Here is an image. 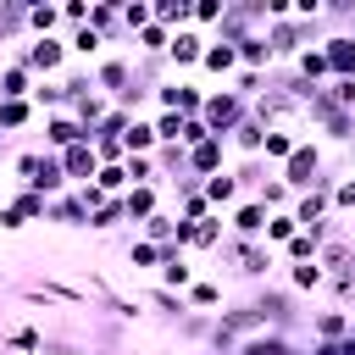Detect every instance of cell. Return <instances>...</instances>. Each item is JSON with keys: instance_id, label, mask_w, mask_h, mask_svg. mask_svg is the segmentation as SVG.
Listing matches in <instances>:
<instances>
[{"instance_id": "1", "label": "cell", "mask_w": 355, "mask_h": 355, "mask_svg": "<svg viewBox=\"0 0 355 355\" xmlns=\"http://www.w3.org/2000/svg\"><path fill=\"white\" fill-rule=\"evenodd\" d=\"M216 261H222V266H233V272H239V277H250V283H266V277H272V266H277V250H272V244H261V239H222Z\"/></svg>"}, {"instance_id": "18", "label": "cell", "mask_w": 355, "mask_h": 355, "mask_svg": "<svg viewBox=\"0 0 355 355\" xmlns=\"http://www.w3.org/2000/svg\"><path fill=\"white\" fill-rule=\"evenodd\" d=\"M327 216H333V194H327V189L294 194V222H300V227H322Z\"/></svg>"}, {"instance_id": "37", "label": "cell", "mask_w": 355, "mask_h": 355, "mask_svg": "<svg viewBox=\"0 0 355 355\" xmlns=\"http://www.w3.org/2000/svg\"><path fill=\"white\" fill-rule=\"evenodd\" d=\"M0 33H6V44L28 39V0H0Z\"/></svg>"}, {"instance_id": "16", "label": "cell", "mask_w": 355, "mask_h": 355, "mask_svg": "<svg viewBox=\"0 0 355 355\" xmlns=\"http://www.w3.org/2000/svg\"><path fill=\"white\" fill-rule=\"evenodd\" d=\"M261 233H266V211L255 200H239L227 211V239H261Z\"/></svg>"}, {"instance_id": "24", "label": "cell", "mask_w": 355, "mask_h": 355, "mask_svg": "<svg viewBox=\"0 0 355 355\" xmlns=\"http://www.w3.org/2000/svg\"><path fill=\"white\" fill-rule=\"evenodd\" d=\"M305 133H322L333 144H349L355 139V111H322L316 122H305Z\"/></svg>"}, {"instance_id": "56", "label": "cell", "mask_w": 355, "mask_h": 355, "mask_svg": "<svg viewBox=\"0 0 355 355\" xmlns=\"http://www.w3.org/2000/svg\"><path fill=\"white\" fill-rule=\"evenodd\" d=\"M0 150H6V139H0Z\"/></svg>"}, {"instance_id": "44", "label": "cell", "mask_w": 355, "mask_h": 355, "mask_svg": "<svg viewBox=\"0 0 355 355\" xmlns=\"http://www.w3.org/2000/svg\"><path fill=\"white\" fill-rule=\"evenodd\" d=\"M288 288H294V294H316V288H327V272H322L316 261H305V266H288Z\"/></svg>"}, {"instance_id": "34", "label": "cell", "mask_w": 355, "mask_h": 355, "mask_svg": "<svg viewBox=\"0 0 355 355\" xmlns=\"http://www.w3.org/2000/svg\"><path fill=\"white\" fill-rule=\"evenodd\" d=\"M255 205H261L266 216H277V211H294V194H288V183H283V178L272 172V178H266V183L255 189Z\"/></svg>"}, {"instance_id": "3", "label": "cell", "mask_w": 355, "mask_h": 355, "mask_svg": "<svg viewBox=\"0 0 355 355\" xmlns=\"http://www.w3.org/2000/svg\"><path fill=\"white\" fill-rule=\"evenodd\" d=\"M11 61H22L33 78H61V67H67V39H61V33H50V39H22Z\"/></svg>"}, {"instance_id": "57", "label": "cell", "mask_w": 355, "mask_h": 355, "mask_svg": "<svg viewBox=\"0 0 355 355\" xmlns=\"http://www.w3.org/2000/svg\"><path fill=\"white\" fill-rule=\"evenodd\" d=\"M349 216H355V211H349Z\"/></svg>"}, {"instance_id": "31", "label": "cell", "mask_w": 355, "mask_h": 355, "mask_svg": "<svg viewBox=\"0 0 355 355\" xmlns=\"http://www.w3.org/2000/svg\"><path fill=\"white\" fill-rule=\"evenodd\" d=\"M288 67H294V72H300V78H305L311 89H322V83L333 78V72H327V55H322V44H311V50H300V55H294Z\"/></svg>"}, {"instance_id": "13", "label": "cell", "mask_w": 355, "mask_h": 355, "mask_svg": "<svg viewBox=\"0 0 355 355\" xmlns=\"http://www.w3.org/2000/svg\"><path fill=\"white\" fill-rule=\"evenodd\" d=\"M322 55H327V72L333 78H355V33L349 28L322 33Z\"/></svg>"}, {"instance_id": "53", "label": "cell", "mask_w": 355, "mask_h": 355, "mask_svg": "<svg viewBox=\"0 0 355 355\" xmlns=\"http://www.w3.org/2000/svg\"><path fill=\"white\" fill-rule=\"evenodd\" d=\"M183 355H211V349H183Z\"/></svg>"}, {"instance_id": "52", "label": "cell", "mask_w": 355, "mask_h": 355, "mask_svg": "<svg viewBox=\"0 0 355 355\" xmlns=\"http://www.w3.org/2000/svg\"><path fill=\"white\" fill-rule=\"evenodd\" d=\"M311 355H338V344H316V338H311Z\"/></svg>"}, {"instance_id": "45", "label": "cell", "mask_w": 355, "mask_h": 355, "mask_svg": "<svg viewBox=\"0 0 355 355\" xmlns=\"http://www.w3.org/2000/svg\"><path fill=\"white\" fill-rule=\"evenodd\" d=\"M227 89H233V94H239V100L250 105V100H261V89H266V72H250V67H239Z\"/></svg>"}, {"instance_id": "10", "label": "cell", "mask_w": 355, "mask_h": 355, "mask_svg": "<svg viewBox=\"0 0 355 355\" xmlns=\"http://www.w3.org/2000/svg\"><path fill=\"white\" fill-rule=\"evenodd\" d=\"M200 272H194V261H189V250H178V244H166L161 250V266H155V283L161 288H172V294H183L189 283H194Z\"/></svg>"}, {"instance_id": "50", "label": "cell", "mask_w": 355, "mask_h": 355, "mask_svg": "<svg viewBox=\"0 0 355 355\" xmlns=\"http://www.w3.org/2000/svg\"><path fill=\"white\" fill-rule=\"evenodd\" d=\"M122 28H128V44H133V33L150 28V0H128L122 6Z\"/></svg>"}, {"instance_id": "41", "label": "cell", "mask_w": 355, "mask_h": 355, "mask_svg": "<svg viewBox=\"0 0 355 355\" xmlns=\"http://www.w3.org/2000/svg\"><path fill=\"white\" fill-rule=\"evenodd\" d=\"M6 349H11V355H39V349H44V327H33V322L11 327V333H6Z\"/></svg>"}, {"instance_id": "26", "label": "cell", "mask_w": 355, "mask_h": 355, "mask_svg": "<svg viewBox=\"0 0 355 355\" xmlns=\"http://www.w3.org/2000/svg\"><path fill=\"white\" fill-rule=\"evenodd\" d=\"M227 172H233L239 194H244V200H255V189H261V183H266V178H272L277 166H266L261 155H244V161H239V166H227Z\"/></svg>"}, {"instance_id": "51", "label": "cell", "mask_w": 355, "mask_h": 355, "mask_svg": "<svg viewBox=\"0 0 355 355\" xmlns=\"http://www.w3.org/2000/svg\"><path fill=\"white\" fill-rule=\"evenodd\" d=\"M39 166H44V150H22V155L11 161V172H17V183H22V189L39 178Z\"/></svg>"}, {"instance_id": "27", "label": "cell", "mask_w": 355, "mask_h": 355, "mask_svg": "<svg viewBox=\"0 0 355 355\" xmlns=\"http://www.w3.org/2000/svg\"><path fill=\"white\" fill-rule=\"evenodd\" d=\"M200 194H205V205L211 211H233L244 194H239V183H233V172H216V178H205L200 183Z\"/></svg>"}, {"instance_id": "9", "label": "cell", "mask_w": 355, "mask_h": 355, "mask_svg": "<svg viewBox=\"0 0 355 355\" xmlns=\"http://www.w3.org/2000/svg\"><path fill=\"white\" fill-rule=\"evenodd\" d=\"M216 172H227V139H200L194 150H189V178L194 183H205V178H216Z\"/></svg>"}, {"instance_id": "7", "label": "cell", "mask_w": 355, "mask_h": 355, "mask_svg": "<svg viewBox=\"0 0 355 355\" xmlns=\"http://www.w3.org/2000/svg\"><path fill=\"white\" fill-rule=\"evenodd\" d=\"M89 78H94V89H100L105 100H116V94L133 83V50H111V55H100V61L89 67Z\"/></svg>"}, {"instance_id": "40", "label": "cell", "mask_w": 355, "mask_h": 355, "mask_svg": "<svg viewBox=\"0 0 355 355\" xmlns=\"http://www.w3.org/2000/svg\"><path fill=\"white\" fill-rule=\"evenodd\" d=\"M6 211L28 227V222H44V200L39 194H28V189H17V194H6Z\"/></svg>"}, {"instance_id": "25", "label": "cell", "mask_w": 355, "mask_h": 355, "mask_svg": "<svg viewBox=\"0 0 355 355\" xmlns=\"http://www.w3.org/2000/svg\"><path fill=\"white\" fill-rule=\"evenodd\" d=\"M300 133H305V128H266V144H261V161H266V166H283V161L294 155V144H300Z\"/></svg>"}, {"instance_id": "29", "label": "cell", "mask_w": 355, "mask_h": 355, "mask_svg": "<svg viewBox=\"0 0 355 355\" xmlns=\"http://www.w3.org/2000/svg\"><path fill=\"white\" fill-rule=\"evenodd\" d=\"M133 233H139V239H150V244H155V250H166V244H172V239H178V216H172V211H166V205H161V211H155V216H144V222H139V227H133Z\"/></svg>"}, {"instance_id": "43", "label": "cell", "mask_w": 355, "mask_h": 355, "mask_svg": "<svg viewBox=\"0 0 355 355\" xmlns=\"http://www.w3.org/2000/svg\"><path fill=\"white\" fill-rule=\"evenodd\" d=\"M300 233V222H294V211H277V216H266V233H261V244H272V250H283L288 239Z\"/></svg>"}, {"instance_id": "32", "label": "cell", "mask_w": 355, "mask_h": 355, "mask_svg": "<svg viewBox=\"0 0 355 355\" xmlns=\"http://www.w3.org/2000/svg\"><path fill=\"white\" fill-rule=\"evenodd\" d=\"M122 150H128V155H155V150H161V144H155V122H150V116H133L128 133H122Z\"/></svg>"}, {"instance_id": "36", "label": "cell", "mask_w": 355, "mask_h": 355, "mask_svg": "<svg viewBox=\"0 0 355 355\" xmlns=\"http://www.w3.org/2000/svg\"><path fill=\"white\" fill-rule=\"evenodd\" d=\"M211 322H216V316H200V311H189L183 322H172V338H183L189 349H205V338H211Z\"/></svg>"}, {"instance_id": "20", "label": "cell", "mask_w": 355, "mask_h": 355, "mask_svg": "<svg viewBox=\"0 0 355 355\" xmlns=\"http://www.w3.org/2000/svg\"><path fill=\"white\" fill-rule=\"evenodd\" d=\"M61 39H67V61L78 55V61H89V67H94L100 55H111V44H105L94 28H72V33H61Z\"/></svg>"}, {"instance_id": "55", "label": "cell", "mask_w": 355, "mask_h": 355, "mask_svg": "<svg viewBox=\"0 0 355 355\" xmlns=\"http://www.w3.org/2000/svg\"><path fill=\"white\" fill-rule=\"evenodd\" d=\"M0 283H6V266H0Z\"/></svg>"}, {"instance_id": "30", "label": "cell", "mask_w": 355, "mask_h": 355, "mask_svg": "<svg viewBox=\"0 0 355 355\" xmlns=\"http://www.w3.org/2000/svg\"><path fill=\"white\" fill-rule=\"evenodd\" d=\"M33 94V72L22 61H0V100H28Z\"/></svg>"}, {"instance_id": "47", "label": "cell", "mask_w": 355, "mask_h": 355, "mask_svg": "<svg viewBox=\"0 0 355 355\" xmlns=\"http://www.w3.org/2000/svg\"><path fill=\"white\" fill-rule=\"evenodd\" d=\"M349 211H355V166L338 172V183H333V216H349Z\"/></svg>"}, {"instance_id": "33", "label": "cell", "mask_w": 355, "mask_h": 355, "mask_svg": "<svg viewBox=\"0 0 355 355\" xmlns=\"http://www.w3.org/2000/svg\"><path fill=\"white\" fill-rule=\"evenodd\" d=\"M261 144H266V128H261L255 116H244V122L227 133V150H239V161H244V155H261Z\"/></svg>"}, {"instance_id": "39", "label": "cell", "mask_w": 355, "mask_h": 355, "mask_svg": "<svg viewBox=\"0 0 355 355\" xmlns=\"http://www.w3.org/2000/svg\"><path fill=\"white\" fill-rule=\"evenodd\" d=\"M150 22H161L166 33L189 28V0H150Z\"/></svg>"}, {"instance_id": "28", "label": "cell", "mask_w": 355, "mask_h": 355, "mask_svg": "<svg viewBox=\"0 0 355 355\" xmlns=\"http://www.w3.org/2000/svg\"><path fill=\"white\" fill-rule=\"evenodd\" d=\"M50 33H61V6L28 0V39H50Z\"/></svg>"}, {"instance_id": "2", "label": "cell", "mask_w": 355, "mask_h": 355, "mask_svg": "<svg viewBox=\"0 0 355 355\" xmlns=\"http://www.w3.org/2000/svg\"><path fill=\"white\" fill-rule=\"evenodd\" d=\"M250 311L261 316V327H266V333H288V338H294V327H300L294 288H272V283H261V288H255V300H250Z\"/></svg>"}, {"instance_id": "5", "label": "cell", "mask_w": 355, "mask_h": 355, "mask_svg": "<svg viewBox=\"0 0 355 355\" xmlns=\"http://www.w3.org/2000/svg\"><path fill=\"white\" fill-rule=\"evenodd\" d=\"M244 116H250V105H244L233 89H205V105H200V122H205V133L227 139V133H233Z\"/></svg>"}, {"instance_id": "23", "label": "cell", "mask_w": 355, "mask_h": 355, "mask_svg": "<svg viewBox=\"0 0 355 355\" xmlns=\"http://www.w3.org/2000/svg\"><path fill=\"white\" fill-rule=\"evenodd\" d=\"M183 300H189V311H200V316H216V305L227 300V288H222L216 277H194V283L183 288Z\"/></svg>"}, {"instance_id": "35", "label": "cell", "mask_w": 355, "mask_h": 355, "mask_svg": "<svg viewBox=\"0 0 355 355\" xmlns=\"http://www.w3.org/2000/svg\"><path fill=\"white\" fill-rule=\"evenodd\" d=\"M122 222H128L122 200H100V205H89V233H122Z\"/></svg>"}, {"instance_id": "54", "label": "cell", "mask_w": 355, "mask_h": 355, "mask_svg": "<svg viewBox=\"0 0 355 355\" xmlns=\"http://www.w3.org/2000/svg\"><path fill=\"white\" fill-rule=\"evenodd\" d=\"M0 205H6V183H0Z\"/></svg>"}, {"instance_id": "48", "label": "cell", "mask_w": 355, "mask_h": 355, "mask_svg": "<svg viewBox=\"0 0 355 355\" xmlns=\"http://www.w3.org/2000/svg\"><path fill=\"white\" fill-rule=\"evenodd\" d=\"M327 294H333V305H338V311H349V316H355V272L327 277Z\"/></svg>"}, {"instance_id": "15", "label": "cell", "mask_w": 355, "mask_h": 355, "mask_svg": "<svg viewBox=\"0 0 355 355\" xmlns=\"http://www.w3.org/2000/svg\"><path fill=\"white\" fill-rule=\"evenodd\" d=\"M44 222H55V227H89V205L67 189V194H55V200H44Z\"/></svg>"}, {"instance_id": "12", "label": "cell", "mask_w": 355, "mask_h": 355, "mask_svg": "<svg viewBox=\"0 0 355 355\" xmlns=\"http://www.w3.org/2000/svg\"><path fill=\"white\" fill-rule=\"evenodd\" d=\"M305 322H311V338H316V344H344V338L355 333V316H349V311H338V305L311 311Z\"/></svg>"}, {"instance_id": "17", "label": "cell", "mask_w": 355, "mask_h": 355, "mask_svg": "<svg viewBox=\"0 0 355 355\" xmlns=\"http://www.w3.org/2000/svg\"><path fill=\"white\" fill-rule=\"evenodd\" d=\"M61 172H67V183H72V189H78V183H94L100 161H94L89 139H83V144H72V150H61Z\"/></svg>"}, {"instance_id": "6", "label": "cell", "mask_w": 355, "mask_h": 355, "mask_svg": "<svg viewBox=\"0 0 355 355\" xmlns=\"http://www.w3.org/2000/svg\"><path fill=\"white\" fill-rule=\"evenodd\" d=\"M316 172H322V144H316L311 133H300V144H294V155L277 166V178L288 183V194H311Z\"/></svg>"}, {"instance_id": "49", "label": "cell", "mask_w": 355, "mask_h": 355, "mask_svg": "<svg viewBox=\"0 0 355 355\" xmlns=\"http://www.w3.org/2000/svg\"><path fill=\"white\" fill-rule=\"evenodd\" d=\"M150 122H155V144H178L183 139V116L178 111H155Z\"/></svg>"}, {"instance_id": "8", "label": "cell", "mask_w": 355, "mask_h": 355, "mask_svg": "<svg viewBox=\"0 0 355 355\" xmlns=\"http://www.w3.org/2000/svg\"><path fill=\"white\" fill-rule=\"evenodd\" d=\"M200 55H205V33H200V28H178V33L166 39V67H172V78L200 72Z\"/></svg>"}, {"instance_id": "46", "label": "cell", "mask_w": 355, "mask_h": 355, "mask_svg": "<svg viewBox=\"0 0 355 355\" xmlns=\"http://www.w3.org/2000/svg\"><path fill=\"white\" fill-rule=\"evenodd\" d=\"M94 189H100L105 200H122V194H128V172H122V161H116V166H100V172H94Z\"/></svg>"}, {"instance_id": "58", "label": "cell", "mask_w": 355, "mask_h": 355, "mask_svg": "<svg viewBox=\"0 0 355 355\" xmlns=\"http://www.w3.org/2000/svg\"><path fill=\"white\" fill-rule=\"evenodd\" d=\"M349 33H355V28H349Z\"/></svg>"}, {"instance_id": "22", "label": "cell", "mask_w": 355, "mask_h": 355, "mask_svg": "<svg viewBox=\"0 0 355 355\" xmlns=\"http://www.w3.org/2000/svg\"><path fill=\"white\" fill-rule=\"evenodd\" d=\"M161 194H166V189H155V183H139V189H128V194H122V211H128V222L139 227L144 216H155V211H161Z\"/></svg>"}, {"instance_id": "21", "label": "cell", "mask_w": 355, "mask_h": 355, "mask_svg": "<svg viewBox=\"0 0 355 355\" xmlns=\"http://www.w3.org/2000/svg\"><path fill=\"white\" fill-rule=\"evenodd\" d=\"M28 105H33L39 116H55V111H67V83H61V78H33V94H28Z\"/></svg>"}, {"instance_id": "19", "label": "cell", "mask_w": 355, "mask_h": 355, "mask_svg": "<svg viewBox=\"0 0 355 355\" xmlns=\"http://www.w3.org/2000/svg\"><path fill=\"white\" fill-rule=\"evenodd\" d=\"M139 300H144V311H155L161 322H183V316H189V300H183V294H172V288H161V283H150Z\"/></svg>"}, {"instance_id": "38", "label": "cell", "mask_w": 355, "mask_h": 355, "mask_svg": "<svg viewBox=\"0 0 355 355\" xmlns=\"http://www.w3.org/2000/svg\"><path fill=\"white\" fill-rule=\"evenodd\" d=\"M33 116H39V111H33L28 100H0V139H6V133H28Z\"/></svg>"}, {"instance_id": "14", "label": "cell", "mask_w": 355, "mask_h": 355, "mask_svg": "<svg viewBox=\"0 0 355 355\" xmlns=\"http://www.w3.org/2000/svg\"><path fill=\"white\" fill-rule=\"evenodd\" d=\"M83 139H89V133H83V128H78L67 111L44 116V150H50V155H61V150H72V144H83Z\"/></svg>"}, {"instance_id": "42", "label": "cell", "mask_w": 355, "mask_h": 355, "mask_svg": "<svg viewBox=\"0 0 355 355\" xmlns=\"http://www.w3.org/2000/svg\"><path fill=\"white\" fill-rule=\"evenodd\" d=\"M122 172H128V189H139V183H155V189H161L155 155H122Z\"/></svg>"}, {"instance_id": "4", "label": "cell", "mask_w": 355, "mask_h": 355, "mask_svg": "<svg viewBox=\"0 0 355 355\" xmlns=\"http://www.w3.org/2000/svg\"><path fill=\"white\" fill-rule=\"evenodd\" d=\"M150 105H155V111H178V116L189 122V116H200V105H205V83H200V78H166L161 89H150Z\"/></svg>"}, {"instance_id": "11", "label": "cell", "mask_w": 355, "mask_h": 355, "mask_svg": "<svg viewBox=\"0 0 355 355\" xmlns=\"http://www.w3.org/2000/svg\"><path fill=\"white\" fill-rule=\"evenodd\" d=\"M200 72L211 78V89H227V83H233V72H239V50H233V44H216V39H205Z\"/></svg>"}]
</instances>
